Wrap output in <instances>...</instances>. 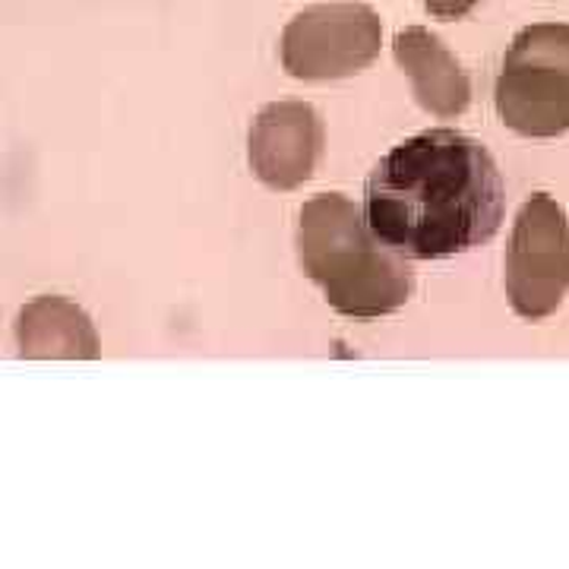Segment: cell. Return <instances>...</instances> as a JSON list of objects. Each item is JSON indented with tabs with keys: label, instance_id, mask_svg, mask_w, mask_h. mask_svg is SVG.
Wrapping results in <instances>:
<instances>
[{
	"label": "cell",
	"instance_id": "1",
	"mask_svg": "<svg viewBox=\"0 0 569 569\" xmlns=\"http://www.w3.org/2000/svg\"><path fill=\"white\" fill-rule=\"evenodd\" d=\"M507 187L478 140L427 130L399 142L370 171L365 222L406 260H443L500 231Z\"/></svg>",
	"mask_w": 569,
	"mask_h": 569
},
{
	"label": "cell",
	"instance_id": "6",
	"mask_svg": "<svg viewBox=\"0 0 569 569\" xmlns=\"http://www.w3.org/2000/svg\"><path fill=\"white\" fill-rule=\"evenodd\" d=\"M326 130L307 102L266 104L250 127V168L269 190H295L313 178L323 156Z\"/></svg>",
	"mask_w": 569,
	"mask_h": 569
},
{
	"label": "cell",
	"instance_id": "7",
	"mask_svg": "<svg viewBox=\"0 0 569 569\" xmlns=\"http://www.w3.org/2000/svg\"><path fill=\"white\" fill-rule=\"evenodd\" d=\"M396 63L411 80L418 104L437 118H459L471 104V80L443 41L425 26H408L392 41Z\"/></svg>",
	"mask_w": 569,
	"mask_h": 569
},
{
	"label": "cell",
	"instance_id": "3",
	"mask_svg": "<svg viewBox=\"0 0 569 569\" xmlns=\"http://www.w3.org/2000/svg\"><path fill=\"white\" fill-rule=\"evenodd\" d=\"M493 104L512 133L553 140L569 130V22H531L509 44Z\"/></svg>",
	"mask_w": 569,
	"mask_h": 569
},
{
	"label": "cell",
	"instance_id": "9",
	"mask_svg": "<svg viewBox=\"0 0 569 569\" xmlns=\"http://www.w3.org/2000/svg\"><path fill=\"white\" fill-rule=\"evenodd\" d=\"M478 7V0H425V10L433 20H462Z\"/></svg>",
	"mask_w": 569,
	"mask_h": 569
},
{
	"label": "cell",
	"instance_id": "5",
	"mask_svg": "<svg viewBox=\"0 0 569 569\" xmlns=\"http://www.w3.org/2000/svg\"><path fill=\"white\" fill-rule=\"evenodd\" d=\"M569 291V216L548 193L522 203L507 247L509 307L538 323L563 305Z\"/></svg>",
	"mask_w": 569,
	"mask_h": 569
},
{
	"label": "cell",
	"instance_id": "4",
	"mask_svg": "<svg viewBox=\"0 0 569 569\" xmlns=\"http://www.w3.org/2000/svg\"><path fill=\"white\" fill-rule=\"evenodd\" d=\"M383 22L367 3H317L284 26L279 51L288 77L346 80L380 58Z\"/></svg>",
	"mask_w": 569,
	"mask_h": 569
},
{
	"label": "cell",
	"instance_id": "2",
	"mask_svg": "<svg viewBox=\"0 0 569 569\" xmlns=\"http://www.w3.org/2000/svg\"><path fill=\"white\" fill-rule=\"evenodd\" d=\"M298 257L307 279L323 288L336 313L377 320L408 305L415 272L365 222V212L342 193L307 200L298 222Z\"/></svg>",
	"mask_w": 569,
	"mask_h": 569
},
{
	"label": "cell",
	"instance_id": "8",
	"mask_svg": "<svg viewBox=\"0 0 569 569\" xmlns=\"http://www.w3.org/2000/svg\"><path fill=\"white\" fill-rule=\"evenodd\" d=\"M17 342L22 358H99V332L89 313L58 295H44L22 307L17 320Z\"/></svg>",
	"mask_w": 569,
	"mask_h": 569
}]
</instances>
